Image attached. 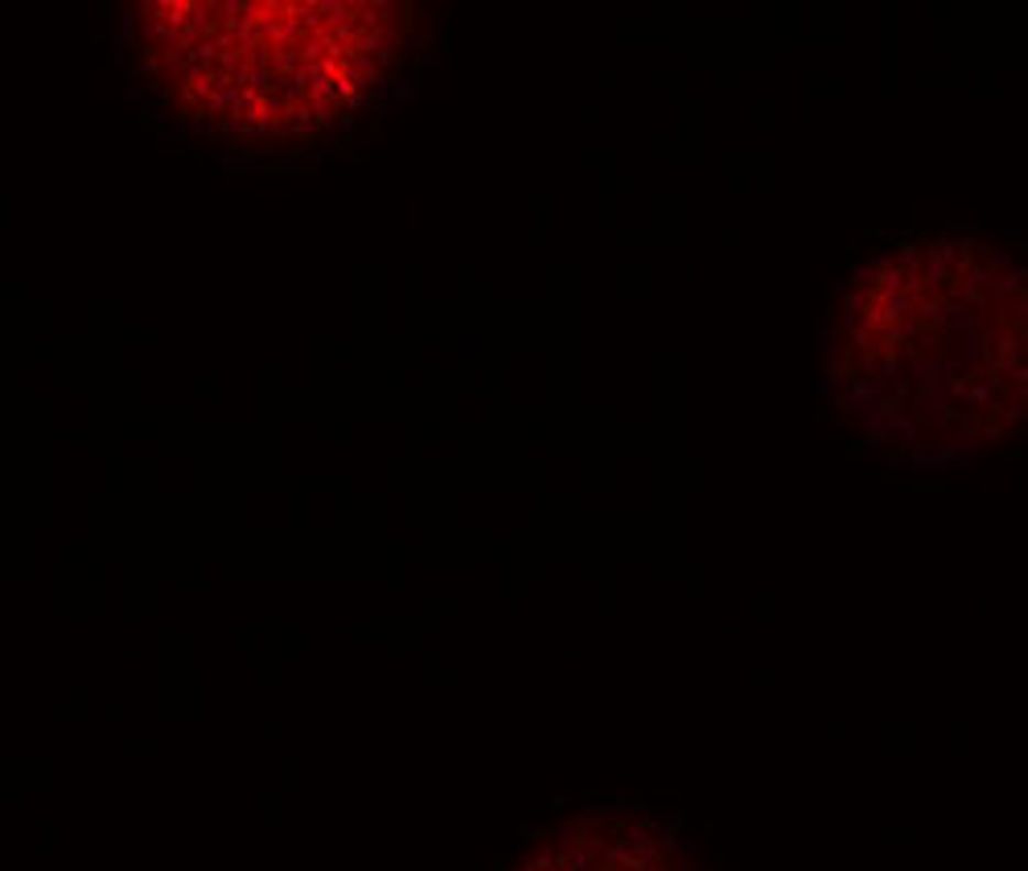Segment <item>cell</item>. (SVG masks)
<instances>
[{
  "label": "cell",
  "mask_w": 1028,
  "mask_h": 871,
  "mask_svg": "<svg viewBox=\"0 0 1028 871\" xmlns=\"http://www.w3.org/2000/svg\"><path fill=\"white\" fill-rule=\"evenodd\" d=\"M141 33L189 120L296 141L350 120L412 46L407 4H144Z\"/></svg>",
  "instance_id": "obj_2"
},
{
  "label": "cell",
  "mask_w": 1028,
  "mask_h": 871,
  "mask_svg": "<svg viewBox=\"0 0 1028 871\" xmlns=\"http://www.w3.org/2000/svg\"><path fill=\"white\" fill-rule=\"evenodd\" d=\"M518 871H691L679 842L642 818H572L531 847Z\"/></svg>",
  "instance_id": "obj_3"
},
{
  "label": "cell",
  "mask_w": 1028,
  "mask_h": 871,
  "mask_svg": "<svg viewBox=\"0 0 1028 871\" xmlns=\"http://www.w3.org/2000/svg\"><path fill=\"white\" fill-rule=\"evenodd\" d=\"M1025 267L983 239L921 234L852 272L827 317V383L864 444L963 461L1025 423Z\"/></svg>",
  "instance_id": "obj_1"
}]
</instances>
